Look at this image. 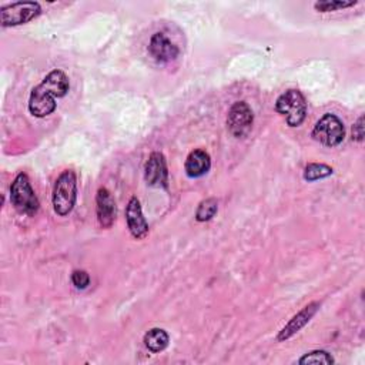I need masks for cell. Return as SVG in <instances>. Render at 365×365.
Masks as SVG:
<instances>
[{"label":"cell","mask_w":365,"mask_h":365,"mask_svg":"<svg viewBox=\"0 0 365 365\" xmlns=\"http://www.w3.org/2000/svg\"><path fill=\"white\" fill-rule=\"evenodd\" d=\"M70 81L63 70H51L43 81L36 86L29 97V111L34 117L50 115L56 110V98H61L68 93Z\"/></svg>","instance_id":"cell-1"},{"label":"cell","mask_w":365,"mask_h":365,"mask_svg":"<svg viewBox=\"0 0 365 365\" xmlns=\"http://www.w3.org/2000/svg\"><path fill=\"white\" fill-rule=\"evenodd\" d=\"M77 200V177L73 170H64L56 180L53 188V210L57 215H68Z\"/></svg>","instance_id":"cell-2"},{"label":"cell","mask_w":365,"mask_h":365,"mask_svg":"<svg viewBox=\"0 0 365 365\" xmlns=\"http://www.w3.org/2000/svg\"><path fill=\"white\" fill-rule=\"evenodd\" d=\"M275 111L285 118L289 127H298L307 117L305 97L299 90L289 88L277 98Z\"/></svg>","instance_id":"cell-3"},{"label":"cell","mask_w":365,"mask_h":365,"mask_svg":"<svg viewBox=\"0 0 365 365\" xmlns=\"http://www.w3.org/2000/svg\"><path fill=\"white\" fill-rule=\"evenodd\" d=\"M10 201L11 205L21 214L34 215L38 211L40 202L26 173H19L13 180L10 185Z\"/></svg>","instance_id":"cell-4"},{"label":"cell","mask_w":365,"mask_h":365,"mask_svg":"<svg viewBox=\"0 0 365 365\" xmlns=\"http://www.w3.org/2000/svg\"><path fill=\"white\" fill-rule=\"evenodd\" d=\"M311 135L325 147H336L345 137L344 123L335 114L327 113L315 123Z\"/></svg>","instance_id":"cell-5"},{"label":"cell","mask_w":365,"mask_h":365,"mask_svg":"<svg viewBox=\"0 0 365 365\" xmlns=\"http://www.w3.org/2000/svg\"><path fill=\"white\" fill-rule=\"evenodd\" d=\"M41 13V7L36 1H16L0 9V23L3 27H14L26 24Z\"/></svg>","instance_id":"cell-6"},{"label":"cell","mask_w":365,"mask_h":365,"mask_svg":"<svg viewBox=\"0 0 365 365\" xmlns=\"http://www.w3.org/2000/svg\"><path fill=\"white\" fill-rule=\"evenodd\" d=\"M254 123V114L251 107L245 101H235L227 115V127L235 138H245Z\"/></svg>","instance_id":"cell-7"},{"label":"cell","mask_w":365,"mask_h":365,"mask_svg":"<svg viewBox=\"0 0 365 365\" xmlns=\"http://www.w3.org/2000/svg\"><path fill=\"white\" fill-rule=\"evenodd\" d=\"M144 178L151 187L167 188L168 185V170L165 158L161 153L154 151L150 154L145 167H144Z\"/></svg>","instance_id":"cell-8"},{"label":"cell","mask_w":365,"mask_h":365,"mask_svg":"<svg viewBox=\"0 0 365 365\" xmlns=\"http://www.w3.org/2000/svg\"><path fill=\"white\" fill-rule=\"evenodd\" d=\"M148 53L155 61L168 63L178 57L180 50L164 33H154L150 38Z\"/></svg>","instance_id":"cell-9"},{"label":"cell","mask_w":365,"mask_h":365,"mask_svg":"<svg viewBox=\"0 0 365 365\" xmlns=\"http://www.w3.org/2000/svg\"><path fill=\"white\" fill-rule=\"evenodd\" d=\"M96 212H97V221L100 227L110 228L114 224L117 207L111 192L106 187L98 188L96 194Z\"/></svg>","instance_id":"cell-10"},{"label":"cell","mask_w":365,"mask_h":365,"mask_svg":"<svg viewBox=\"0 0 365 365\" xmlns=\"http://www.w3.org/2000/svg\"><path fill=\"white\" fill-rule=\"evenodd\" d=\"M125 221L130 234L135 240H143L148 234V224L143 215L141 205L137 197H131L125 208Z\"/></svg>","instance_id":"cell-11"},{"label":"cell","mask_w":365,"mask_h":365,"mask_svg":"<svg viewBox=\"0 0 365 365\" xmlns=\"http://www.w3.org/2000/svg\"><path fill=\"white\" fill-rule=\"evenodd\" d=\"M319 309V302L314 301L308 305H305L298 314H295L287 324L285 327L279 331L278 336H277V341H285L288 338H291L292 335H295L299 329H302L309 321L311 318L317 314V311Z\"/></svg>","instance_id":"cell-12"},{"label":"cell","mask_w":365,"mask_h":365,"mask_svg":"<svg viewBox=\"0 0 365 365\" xmlns=\"http://www.w3.org/2000/svg\"><path fill=\"white\" fill-rule=\"evenodd\" d=\"M185 174L191 178H198L207 174L211 168V158L205 150L197 148L191 151L185 160Z\"/></svg>","instance_id":"cell-13"},{"label":"cell","mask_w":365,"mask_h":365,"mask_svg":"<svg viewBox=\"0 0 365 365\" xmlns=\"http://www.w3.org/2000/svg\"><path fill=\"white\" fill-rule=\"evenodd\" d=\"M168 341H170L168 334L163 328H151L144 335L145 348L154 354L164 351L168 345Z\"/></svg>","instance_id":"cell-14"},{"label":"cell","mask_w":365,"mask_h":365,"mask_svg":"<svg viewBox=\"0 0 365 365\" xmlns=\"http://www.w3.org/2000/svg\"><path fill=\"white\" fill-rule=\"evenodd\" d=\"M334 170L322 163H309L304 170V180L305 181H315L325 177H329Z\"/></svg>","instance_id":"cell-15"},{"label":"cell","mask_w":365,"mask_h":365,"mask_svg":"<svg viewBox=\"0 0 365 365\" xmlns=\"http://www.w3.org/2000/svg\"><path fill=\"white\" fill-rule=\"evenodd\" d=\"M217 210H218V202L215 198L210 197V198H205L202 200L198 207H197V211H195V220L200 221V222H204V221H210L215 214H217Z\"/></svg>","instance_id":"cell-16"},{"label":"cell","mask_w":365,"mask_h":365,"mask_svg":"<svg viewBox=\"0 0 365 365\" xmlns=\"http://www.w3.org/2000/svg\"><path fill=\"white\" fill-rule=\"evenodd\" d=\"M298 364H301V365H307V364H334V358L327 351L317 349V351H311V352L305 354L304 356H301L298 359Z\"/></svg>","instance_id":"cell-17"},{"label":"cell","mask_w":365,"mask_h":365,"mask_svg":"<svg viewBox=\"0 0 365 365\" xmlns=\"http://www.w3.org/2000/svg\"><path fill=\"white\" fill-rule=\"evenodd\" d=\"M358 1H318L314 4V9L321 13H328V11H335L339 9H346L355 6Z\"/></svg>","instance_id":"cell-18"},{"label":"cell","mask_w":365,"mask_h":365,"mask_svg":"<svg viewBox=\"0 0 365 365\" xmlns=\"http://www.w3.org/2000/svg\"><path fill=\"white\" fill-rule=\"evenodd\" d=\"M71 282H73V285L76 288L84 289V288H87L90 285V275L84 269H76L71 274Z\"/></svg>","instance_id":"cell-19"},{"label":"cell","mask_w":365,"mask_h":365,"mask_svg":"<svg viewBox=\"0 0 365 365\" xmlns=\"http://www.w3.org/2000/svg\"><path fill=\"white\" fill-rule=\"evenodd\" d=\"M352 140L361 143L364 140V115H359L352 127Z\"/></svg>","instance_id":"cell-20"}]
</instances>
